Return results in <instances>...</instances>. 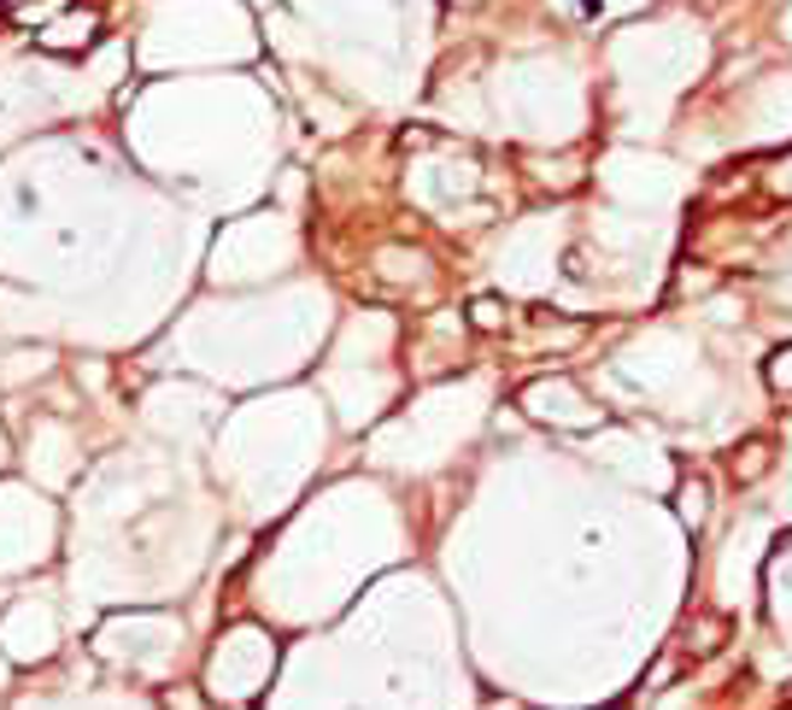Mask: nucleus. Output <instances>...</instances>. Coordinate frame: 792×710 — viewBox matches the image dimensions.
Here are the masks:
<instances>
[{
    "label": "nucleus",
    "instance_id": "nucleus-1",
    "mask_svg": "<svg viewBox=\"0 0 792 710\" xmlns=\"http://www.w3.org/2000/svg\"><path fill=\"white\" fill-rule=\"evenodd\" d=\"M763 470H769V447L752 441V447H745V458H740V470H734V482H758Z\"/></svg>",
    "mask_w": 792,
    "mask_h": 710
},
{
    "label": "nucleus",
    "instance_id": "nucleus-2",
    "mask_svg": "<svg viewBox=\"0 0 792 710\" xmlns=\"http://www.w3.org/2000/svg\"><path fill=\"white\" fill-rule=\"evenodd\" d=\"M681 517L699 529V517H704V488H699V482H686V488H681Z\"/></svg>",
    "mask_w": 792,
    "mask_h": 710
}]
</instances>
